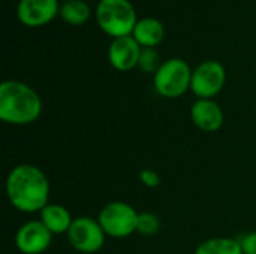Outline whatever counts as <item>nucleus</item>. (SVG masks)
Instances as JSON below:
<instances>
[{"label": "nucleus", "mask_w": 256, "mask_h": 254, "mask_svg": "<svg viewBox=\"0 0 256 254\" xmlns=\"http://www.w3.org/2000/svg\"><path fill=\"white\" fill-rule=\"evenodd\" d=\"M162 61L159 57V52L156 48H142L138 60V69L142 70L144 73H156L158 69L160 67Z\"/></svg>", "instance_id": "f3484780"}, {"label": "nucleus", "mask_w": 256, "mask_h": 254, "mask_svg": "<svg viewBox=\"0 0 256 254\" xmlns=\"http://www.w3.org/2000/svg\"><path fill=\"white\" fill-rule=\"evenodd\" d=\"M75 217H72L70 211L60 204H48L39 213V220L52 235H66Z\"/></svg>", "instance_id": "ddd939ff"}, {"label": "nucleus", "mask_w": 256, "mask_h": 254, "mask_svg": "<svg viewBox=\"0 0 256 254\" xmlns=\"http://www.w3.org/2000/svg\"><path fill=\"white\" fill-rule=\"evenodd\" d=\"M141 49L142 48L132 34L116 37L108 46V61L116 70L129 72L138 67Z\"/></svg>", "instance_id": "9d476101"}, {"label": "nucleus", "mask_w": 256, "mask_h": 254, "mask_svg": "<svg viewBox=\"0 0 256 254\" xmlns=\"http://www.w3.org/2000/svg\"><path fill=\"white\" fill-rule=\"evenodd\" d=\"M243 254H256V231L244 234L238 238Z\"/></svg>", "instance_id": "6ab92c4d"}, {"label": "nucleus", "mask_w": 256, "mask_h": 254, "mask_svg": "<svg viewBox=\"0 0 256 254\" xmlns=\"http://www.w3.org/2000/svg\"><path fill=\"white\" fill-rule=\"evenodd\" d=\"M192 67L180 57H171L162 61L153 75V87L156 93L165 99H178L190 91Z\"/></svg>", "instance_id": "20e7f679"}, {"label": "nucleus", "mask_w": 256, "mask_h": 254, "mask_svg": "<svg viewBox=\"0 0 256 254\" xmlns=\"http://www.w3.org/2000/svg\"><path fill=\"white\" fill-rule=\"evenodd\" d=\"M44 105L38 91L18 79L0 84V120L10 126H28L39 120Z\"/></svg>", "instance_id": "f03ea898"}, {"label": "nucleus", "mask_w": 256, "mask_h": 254, "mask_svg": "<svg viewBox=\"0 0 256 254\" xmlns=\"http://www.w3.org/2000/svg\"><path fill=\"white\" fill-rule=\"evenodd\" d=\"M194 254H243L238 240L226 237H214L202 241Z\"/></svg>", "instance_id": "2eb2a0df"}, {"label": "nucleus", "mask_w": 256, "mask_h": 254, "mask_svg": "<svg viewBox=\"0 0 256 254\" xmlns=\"http://www.w3.org/2000/svg\"><path fill=\"white\" fill-rule=\"evenodd\" d=\"M255 108H256V102H255Z\"/></svg>", "instance_id": "412c9836"}, {"label": "nucleus", "mask_w": 256, "mask_h": 254, "mask_svg": "<svg viewBox=\"0 0 256 254\" xmlns=\"http://www.w3.org/2000/svg\"><path fill=\"white\" fill-rule=\"evenodd\" d=\"M60 0H20L16 18L27 27H40L51 22L60 12Z\"/></svg>", "instance_id": "1a4fd4ad"}, {"label": "nucleus", "mask_w": 256, "mask_h": 254, "mask_svg": "<svg viewBox=\"0 0 256 254\" xmlns=\"http://www.w3.org/2000/svg\"><path fill=\"white\" fill-rule=\"evenodd\" d=\"M190 118L196 129L206 133H214L222 129L225 114L214 99H196L190 106Z\"/></svg>", "instance_id": "9b49d317"}, {"label": "nucleus", "mask_w": 256, "mask_h": 254, "mask_svg": "<svg viewBox=\"0 0 256 254\" xmlns=\"http://www.w3.org/2000/svg\"><path fill=\"white\" fill-rule=\"evenodd\" d=\"M60 16L70 25L86 24L92 16V7L84 0H68L60 4Z\"/></svg>", "instance_id": "4468645a"}, {"label": "nucleus", "mask_w": 256, "mask_h": 254, "mask_svg": "<svg viewBox=\"0 0 256 254\" xmlns=\"http://www.w3.org/2000/svg\"><path fill=\"white\" fill-rule=\"evenodd\" d=\"M52 234L38 220L24 222L15 234V247L21 254H44L52 244Z\"/></svg>", "instance_id": "6e6552de"}, {"label": "nucleus", "mask_w": 256, "mask_h": 254, "mask_svg": "<svg viewBox=\"0 0 256 254\" xmlns=\"http://www.w3.org/2000/svg\"><path fill=\"white\" fill-rule=\"evenodd\" d=\"M96 21L108 36L116 39L132 34L138 16L130 0H99Z\"/></svg>", "instance_id": "7ed1b4c3"}, {"label": "nucleus", "mask_w": 256, "mask_h": 254, "mask_svg": "<svg viewBox=\"0 0 256 254\" xmlns=\"http://www.w3.org/2000/svg\"><path fill=\"white\" fill-rule=\"evenodd\" d=\"M140 213L128 202L112 201L104 205L96 217L104 232L110 238L123 240L136 234Z\"/></svg>", "instance_id": "39448f33"}, {"label": "nucleus", "mask_w": 256, "mask_h": 254, "mask_svg": "<svg viewBox=\"0 0 256 254\" xmlns=\"http://www.w3.org/2000/svg\"><path fill=\"white\" fill-rule=\"evenodd\" d=\"M66 237L69 246L81 254L99 253L106 241V234L100 223L90 216L75 217Z\"/></svg>", "instance_id": "423d86ee"}, {"label": "nucleus", "mask_w": 256, "mask_h": 254, "mask_svg": "<svg viewBox=\"0 0 256 254\" xmlns=\"http://www.w3.org/2000/svg\"><path fill=\"white\" fill-rule=\"evenodd\" d=\"M140 181L147 189H156L160 186V177L153 169H141L140 171Z\"/></svg>", "instance_id": "a211bd4d"}, {"label": "nucleus", "mask_w": 256, "mask_h": 254, "mask_svg": "<svg viewBox=\"0 0 256 254\" xmlns=\"http://www.w3.org/2000/svg\"><path fill=\"white\" fill-rule=\"evenodd\" d=\"M4 192L10 205L24 214L40 213L50 204V180L36 165L21 163L14 166L4 183Z\"/></svg>", "instance_id": "f257e3e1"}, {"label": "nucleus", "mask_w": 256, "mask_h": 254, "mask_svg": "<svg viewBox=\"0 0 256 254\" xmlns=\"http://www.w3.org/2000/svg\"><path fill=\"white\" fill-rule=\"evenodd\" d=\"M159 231H160V220L154 213H150V211L140 213L136 234H140L142 237H153Z\"/></svg>", "instance_id": "dca6fc26"}, {"label": "nucleus", "mask_w": 256, "mask_h": 254, "mask_svg": "<svg viewBox=\"0 0 256 254\" xmlns=\"http://www.w3.org/2000/svg\"><path fill=\"white\" fill-rule=\"evenodd\" d=\"M226 84V69L218 60H206L192 72L190 91L196 99H214Z\"/></svg>", "instance_id": "0eeeda50"}, {"label": "nucleus", "mask_w": 256, "mask_h": 254, "mask_svg": "<svg viewBox=\"0 0 256 254\" xmlns=\"http://www.w3.org/2000/svg\"><path fill=\"white\" fill-rule=\"evenodd\" d=\"M63 1H68V0H63Z\"/></svg>", "instance_id": "aec40b11"}, {"label": "nucleus", "mask_w": 256, "mask_h": 254, "mask_svg": "<svg viewBox=\"0 0 256 254\" xmlns=\"http://www.w3.org/2000/svg\"><path fill=\"white\" fill-rule=\"evenodd\" d=\"M132 36L141 48H156L165 37V27L154 16L138 18Z\"/></svg>", "instance_id": "f8f14e48"}]
</instances>
